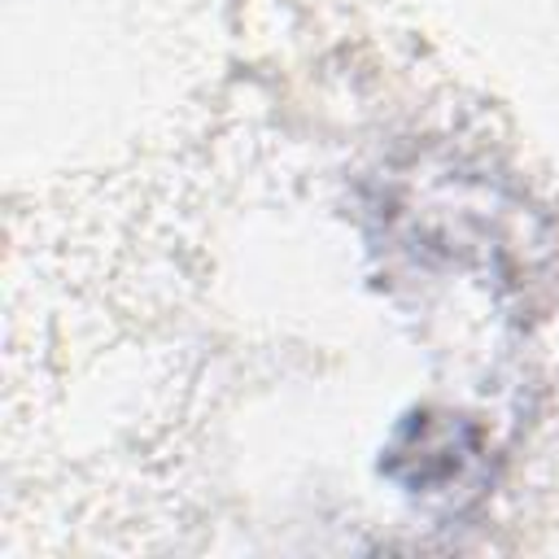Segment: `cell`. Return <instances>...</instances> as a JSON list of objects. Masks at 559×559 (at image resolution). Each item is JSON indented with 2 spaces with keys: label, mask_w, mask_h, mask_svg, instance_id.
Segmentation results:
<instances>
[{
  "label": "cell",
  "mask_w": 559,
  "mask_h": 559,
  "mask_svg": "<svg viewBox=\"0 0 559 559\" xmlns=\"http://www.w3.org/2000/svg\"><path fill=\"white\" fill-rule=\"evenodd\" d=\"M476 467L480 437L463 419L411 415L384 450V472L415 493H450V485H467Z\"/></svg>",
  "instance_id": "6da1fadb"
}]
</instances>
